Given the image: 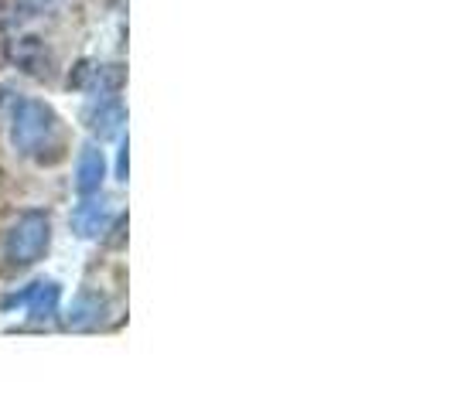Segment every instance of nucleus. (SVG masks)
Masks as SVG:
<instances>
[{
    "instance_id": "1",
    "label": "nucleus",
    "mask_w": 454,
    "mask_h": 409,
    "mask_svg": "<svg viewBox=\"0 0 454 409\" xmlns=\"http://www.w3.org/2000/svg\"><path fill=\"white\" fill-rule=\"evenodd\" d=\"M11 143L24 158L35 160H55L62 158V134H59V120L38 99H21L14 110L11 123Z\"/></svg>"
},
{
    "instance_id": "2",
    "label": "nucleus",
    "mask_w": 454,
    "mask_h": 409,
    "mask_svg": "<svg viewBox=\"0 0 454 409\" xmlns=\"http://www.w3.org/2000/svg\"><path fill=\"white\" fill-rule=\"evenodd\" d=\"M48 243H51V222H48L45 212H24L18 226L4 239V256L14 266H31L45 256Z\"/></svg>"
},
{
    "instance_id": "3",
    "label": "nucleus",
    "mask_w": 454,
    "mask_h": 409,
    "mask_svg": "<svg viewBox=\"0 0 454 409\" xmlns=\"http://www.w3.org/2000/svg\"><path fill=\"white\" fill-rule=\"evenodd\" d=\"M110 222H114V202H106V198L86 195L82 202L72 208V232H75L79 239H96V235H103Z\"/></svg>"
},
{
    "instance_id": "4",
    "label": "nucleus",
    "mask_w": 454,
    "mask_h": 409,
    "mask_svg": "<svg viewBox=\"0 0 454 409\" xmlns=\"http://www.w3.org/2000/svg\"><path fill=\"white\" fill-rule=\"evenodd\" d=\"M106 314H114V304L106 300V294H99V290H79L75 300H72V307H68L66 314V324L68 328H99Z\"/></svg>"
},
{
    "instance_id": "5",
    "label": "nucleus",
    "mask_w": 454,
    "mask_h": 409,
    "mask_svg": "<svg viewBox=\"0 0 454 409\" xmlns=\"http://www.w3.org/2000/svg\"><path fill=\"white\" fill-rule=\"evenodd\" d=\"M106 181V154L99 147H82V154L75 160V191L86 195H99V188Z\"/></svg>"
},
{
    "instance_id": "6",
    "label": "nucleus",
    "mask_w": 454,
    "mask_h": 409,
    "mask_svg": "<svg viewBox=\"0 0 454 409\" xmlns=\"http://www.w3.org/2000/svg\"><path fill=\"white\" fill-rule=\"evenodd\" d=\"M120 123H123V103L116 96H99L90 110H86V127L96 136H103V140L114 136L120 130Z\"/></svg>"
},
{
    "instance_id": "7",
    "label": "nucleus",
    "mask_w": 454,
    "mask_h": 409,
    "mask_svg": "<svg viewBox=\"0 0 454 409\" xmlns=\"http://www.w3.org/2000/svg\"><path fill=\"white\" fill-rule=\"evenodd\" d=\"M59 300H62L59 283L55 280H38L31 297H27V314H31V320H51L59 314Z\"/></svg>"
}]
</instances>
